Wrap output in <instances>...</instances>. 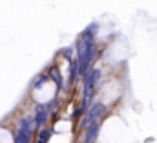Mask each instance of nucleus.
Instances as JSON below:
<instances>
[{
  "instance_id": "1",
  "label": "nucleus",
  "mask_w": 157,
  "mask_h": 143,
  "mask_svg": "<svg viewBox=\"0 0 157 143\" xmlns=\"http://www.w3.org/2000/svg\"><path fill=\"white\" fill-rule=\"evenodd\" d=\"M99 77H101L99 68H91L84 75V79H82V84H84V88H82V105L75 110V117L78 114H84L91 108V99H93V92H95V86L99 83Z\"/></svg>"
},
{
  "instance_id": "2",
  "label": "nucleus",
  "mask_w": 157,
  "mask_h": 143,
  "mask_svg": "<svg viewBox=\"0 0 157 143\" xmlns=\"http://www.w3.org/2000/svg\"><path fill=\"white\" fill-rule=\"evenodd\" d=\"M33 125H35V117H22L20 119V127L17 132L15 143H31V134H33Z\"/></svg>"
},
{
  "instance_id": "3",
  "label": "nucleus",
  "mask_w": 157,
  "mask_h": 143,
  "mask_svg": "<svg viewBox=\"0 0 157 143\" xmlns=\"http://www.w3.org/2000/svg\"><path fill=\"white\" fill-rule=\"evenodd\" d=\"M104 112H106V107H104L102 103H95V105H91V108L86 112V116H84L82 121H80V129H88L91 123H97V121L104 116Z\"/></svg>"
},
{
  "instance_id": "4",
  "label": "nucleus",
  "mask_w": 157,
  "mask_h": 143,
  "mask_svg": "<svg viewBox=\"0 0 157 143\" xmlns=\"http://www.w3.org/2000/svg\"><path fill=\"white\" fill-rule=\"evenodd\" d=\"M35 127H39V129H44V125H46V121H48V117H49V110L46 108V105H39V107L35 108Z\"/></svg>"
},
{
  "instance_id": "5",
  "label": "nucleus",
  "mask_w": 157,
  "mask_h": 143,
  "mask_svg": "<svg viewBox=\"0 0 157 143\" xmlns=\"http://www.w3.org/2000/svg\"><path fill=\"white\" fill-rule=\"evenodd\" d=\"M99 129H101V123H91L88 129H86V136H84V143H95L97 140V134H99Z\"/></svg>"
},
{
  "instance_id": "6",
  "label": "nucleus",
  "mask_w": 157,
  "mask_h": 143,
  "mask_svg": "<svg viewBox=\"0 0 157 143\" xmlns=\"http://www.w3.org/2000/svg\"><path fill=\"white\" fill-rule=\"evenodd\" d=\"M49 79L57 84V88L59 90H62V86H64V81H62V75H60V70L57 68V66H51L49 68Z\"/></svg>"
},
{
  "instance_id": "7",
  "label": "nucleus",
  "mask_w": 157,
  "mask_h": 143,
  "mask_svg": "<svg viewBox=\"0 0 157 143\" xmlns=\"http://www.w3.org/2000/svg\"><path fill=\"white\" fill-rule=\"evenodd\" d=\"M78 75H80V70H78V61H77V59H73V61H70V84H75V83H77Z\"/></svg>"
},
{
  "instance_id": "8",
  "label": "nucleus",
  "mask_w": 157,
  "mask_h": 143,
  "mask_svg": "<svg viewBox=\"0 0 157 143\" xmlns=\"http://www.w3.org/2000/svg\"><path fill=\"white\" fill-rule=\"evenodd\" d=\"M51 138V130L49 129H40L39 130V143H48Z\"/></svg>"
},
{
  "instance_id": "9",
  "label": "nucleus",
  "mask_w": 157,
  "mask_h": 143,
  "mask_svg": "<svg viewBox=\"0 0 157 143\" xmlns=\"http://www.w3.org/2000/svg\"><path fill=\"white\" fill-rule=\"evenodd\" d=\"M46 108L49 110V114H55V112H57V108H59V99H53L51 103H48Z\"/></svg>"
},
{
  "instance_id": "10",
  "label": "nucleus",
  "mask_w": 157,
  "mask_h": 143,
  "mask_svg": "<svg viewBox=\"0 0 157 143\" xmlns=\"http://www.w3.org/2000/svg\"><path fill=\"white\" fill-rule=\"evenodd\" d=\"M48 79H49V75H46V73H44V75H40L39 79L35 81V84H33V86H35V88H40V86H42V84H44Z\"/></svg>"
},
{
  "instance_id": "11",
  "label": "nucleus",
  "mask_w": 157,
  "mask_h": 143,
  "mask_svg": "<svg viewBox=\"0 0 157 143\" xmlns=\"http://www.w3.org/2000/svg\"><path fill=\"white\" fill-rule=\"evenodd\" d=\"M71 53H73V50H71V48H68V50H64V51H62V55H64L66 59H70V61H73V59H71Z\"/></svg>"
}]
</instances>
